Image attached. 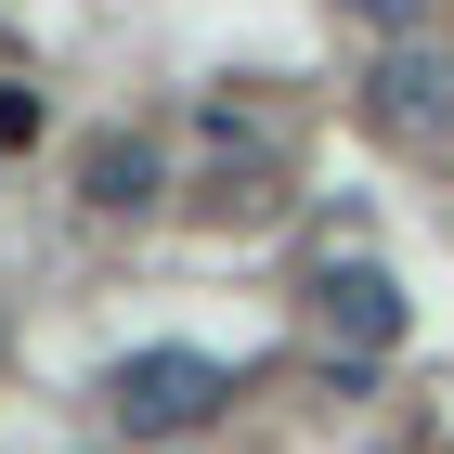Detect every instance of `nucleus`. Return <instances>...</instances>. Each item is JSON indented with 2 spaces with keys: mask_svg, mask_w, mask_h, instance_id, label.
Here are the masks:
<instances>
[{
  "mask_svg": "<svg viewBox=\"0 0 454 454\" xmlns=\"http://www.w3.org/2000/svg\"><path fill=\"white\" fill-rule=\"evenodd\" d=\"M105 403H117L130 442H182V428H208L221 403H234V377H221L208 350H130V364L105 377Z\"/></svg>",
  "mask_w": 454,
  "mask_h": 454,
  "instance_id": "obj_1",
  "label": "nucleus"
},
{
  "mask_svg": "<svg viewBox=\"0 0 454 454\" xmlns=\"http://www.w3.org/2000/svg\"><path fill=\"white\" fill-rule=\"evenodd\" d=\"M364 117H377L389 143H454V52H428V39L377 52V78H364Z\"/></svg>",
  "mask_w": 454,
  "mask_h": 454,
  "instance_id": "obj_2",
  "label": "nucleus"
},
{
  "mask_svg": "<svg viewBox=\"0 0 454 454\" xmlns=\"http://www.w3.org/2000/svg\"><path fill=\"white\" fill-rule=\"evenodd\" d=\"M312 325L338 350H364V364H377L389 338H403V286L377 273V260H325V286H312Z\"/></svg>",
  "mask_w": 454,
  "mask_h": 454,
  "instance_id": "obj_3",
  "label": "nucleus"
},
{
  "mask_svg": "<svg viewBox=\"0 0 454 454\" xmlns=\"http://www.w3.org/2000/svg\"><path fill=\"white\" fill-rule=\"evenodd\" d=\"M78 182H91V208H156V143L105 130V143H91V169H78Z\"/></svg>",
  "mask_w": 454,
  "mask_h": 454,
  "instance_id": "obj_4",
  "label": "nucleus"
}]
</instances>
